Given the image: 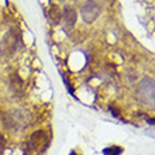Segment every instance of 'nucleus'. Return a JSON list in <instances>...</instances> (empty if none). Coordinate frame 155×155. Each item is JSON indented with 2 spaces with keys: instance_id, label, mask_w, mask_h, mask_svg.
I'll return each instance as SVG.
<instances>
[{
  "instance_id": "4",
  "label": "nucleus",
  "mask_w": 155,
  "mask_h": 155,
  "mask_svg": "<svg viewBox=\"0 0 155 155\" xmlns=\"http://www.w3.org/2000/svg\"><path fill=\"white\" fill-rule=\"evenodd\" d=\"M100 14V6L94 0H89L82 7V18L86 23H93Z\"/></svg>"
},
{
  "instance_id": "2",
  "label": "nucleus",
  "mask_w": 155,
  "mask_h": 155,
  "mask_svg": "<svg viewBox=\"0 0 155 155\" xmlns=\"http://www.w3.org/2000/svg\"><path fill=\"white\" fill-rule=\"evenodd\" d=\"M2 45H3V52L4 54H8V55L14 54L17 49L21 47V35H20V33L16 31V28L14 30L12 28L7 34H6V35H4Z\"/></svg>"
},
{
  "instance_id": "11",
  "label": "nucleus",
  "mask_w": 155,
  "mask_h": 155,
  "mask_svg": "<svg viewBox=\"0 0 155 155\" xmlns=\"http://www.w3.org/2000/svg\"><path fill=\"white\" fill-rule=\"evenodd\" d=\"M69 155H78V154H76L75 151H71V154H69Z\"/></svg>"
},
{
  "instance_id": "5",
  "label": "nucleus",
  "mask_w": 155,
  "mask_h": 155,
  "mask_svg": "<svg viewBox=\"0 0 155 155\" xmlns=\"http://www.w3.org/2000/svg\"><path fill=\"white\" fill-rule=\"evenodd\" d=\"M76 18H78V14L75 12V8L72 7H65L62 10V23L65 25L66 30H71L74 28V25L76 24Z\"/></svg>"
},
{
  "instance_id": "7",
  "label": "nucleus",
  "mask_w": 155,
  "mask_h": 155,
  "mask_svg": "<svg viewBox=\"0 0 155 155\" xmlns=\"http://www.w3.org/2000/svg\"><path fill=\"white\" fill-rule=\"evenodd\" d=\"M42 143H45V133L44 131H38V133L33 134V137H31V144H33L34 147L37 148L38 145Z\"/></svg>"
},
{
  "instance_id": "3",
  "label": "nucleus",
  "mask_w": 155,
  "mask_h": 155,
  "mask_svg": "<svg viewBox=\"0 0 155 155\" xmlns=\"http://www.w3.org/2000/svg\"><path fill=\"white\" fill-rule=\"evenodd\" d=\"M27 117L28 114L23 110H14L10 111L8 114H6L4 117V124L8 128H13V130H18V128H23V127L27 124Z\"/></svg>"
},
{
  "instance_id": "1",
  "label": "nucleus",
  "mask_w": 155,
  "mask_h": 155,
  "mask_svg": "<svg viewBox=\"0 0 155 155\" xmlns=\"http://www.w3.org/2000/svg\"><path fill=\"white\" fill-rule=\"evenodd\" d=\"M138 94L144 103L155 104V82L150 78H144L138 85Z\"/></svg>"
},
{
  "instance_id": "6",
  "label": "nucleus",
  "mask_w": 155,
  "mask_h": 155,
  "mask_svg": "<svg viewBox=\"0 0 155 155\" xmlns=\"http://www.w3.org/2000/svg\"><path fill=\"white\" fill-rule=\"evenodd\" d=\"M48 17H49V20L52 21L54 24L61 23V20H62V10L59 8V6L52 4V6L48 8Z\"/></svg>"
},
{
  "instance_id": "8",
  "label": "nucleus",
  "mask_w": 155,
  "mask_h": 155,
  "mask_svg": "<svg viewBox=\"0 0 155 155\" xmlns=\"http://www.w3.org/2000/svg\"><path fill=\"white\" fill-rule=\"evenodd\" d=\"M123 154V148L118 145H111L103 150V155H121Z\"/></svg>"
},
{
  "instance_id": "10",
  "label": "nucleus",
  "mask_w": 155,
  "mask_h": 155,
  "mask_svg": "<svg viewBox=\"0 0 155 155\" xmlns=\"http://www.w3.org/2000/svg\"><path fill=\"white\" fill-rule=\"evenodd\" d=\"M147 121L150 123V124H155V118H148Z\"/></svg>"
},
{
  "instance_id": "9",
  "label": "nucleus",
  "mask_w": 155,
  "mask_h": 155,
  "mask_svg": "<svg viewBox=\"0 0 155 155\" xmlns=\"http://www.w3.org/2000/svg\"><path fill=\"white\" fill-rule=\"evenodd\" d=\"M3 148H4V138H3V135L0 134V152L3 151Z\"/></svg>"
}]
</instances>
